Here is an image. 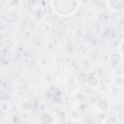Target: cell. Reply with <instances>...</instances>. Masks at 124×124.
<instances>
[{"instance_id":"obj_5","label":"cell","mask_w":124,"mask_h":124,"mask_svg":"<svg viewBox=\"0 0 124 124\" xmlns=\"http://www.w3.org/2000/svg\"><path fill=\"white\" fill-rule=\"evenodd\" d=\"M41 124H52L53 122V117L49 114V113H43L41 116V120H40Z\"/></svg>"},{"instance_id":"obj_6","label":"cell","mask_w":124,"mask_h":124,"mask_svg":"<svg viewBox=\"0 0 124 124\" xmlns=\"http://www.w3.org/2000/svg\"><path fill=\"white\" fill-rule=\"evenodd\" d=\"M104 124H117V119L114 116H109L105 120Z\"/></svg>"},{"instance_id":"obj_1","label":"cell","mask_w":124,"mask_h":124,"mask_svg":"<svg viewBox=\"0 0 124 124\" xmlns=\"http://www.w3.org/2000/svg\"><path fill=\"white\" fill-rule=\"evenodd\" d=\"M78 3L77 1H52L51 6L53 12L61 16H68L73 15L78 8Z\"/></svg>"},{"instance_id":"obj_2","label":"cell","mask_w":124,"mask_h":124,"mask_svg":"<svg viewBox=\"0 0 124 124\" xmlns=\"http://www.w3.org/2000/svg\"><path fill=\"white\" fill-rule=\"evenodd\" d=\"M108 6L112 11H121L124 9V1L123 0L108 1Z\"/></svg>"},{"instance_id":"obj_7","label":"cell","mask_w":124,"mask_h":124,"mask_svg":"<svg viewBox=\"0 0 124 124\" xmlns=\"http://www.w3.org/2000/svg\"><path fill=\"white\" fill-rule=\"evenodd\" d=\"M119 53L122 55V56H124V41L120 44V46H119Z\"/></svg>"},{"instance_id":"obj_3","label":"cell","mask_w":124,"mask_h":124,"mask_svg":"<svg viewBox=\"0 0 124 124\" xmlns=\"http://www.w3.org/2000/svg\"><path fill=\"white\" fill-rule=\"evenodd\" d=\"M122 61V55L119 52H113L109 55V62L113 66H118L121 64Z\"/></svg>"},{"instance_id":"obj_4","label":"cell","mask_w":124,"mask_h":124,"mask_svg":"<svg viewBox=\"0 0 124 124\" xmlns=\"http://www.w3.org/2000/svg\"><path fill=\"white\" fill-rule=\"evenodd\" d=\"M99 82H100V79L97 76L95 75H90L87 78H86V83L88 86L90 87H97L99 85Z\"/></svg>"}]
</instances>
